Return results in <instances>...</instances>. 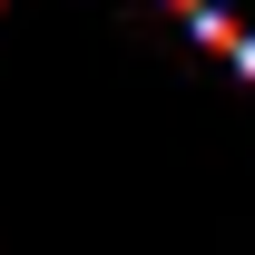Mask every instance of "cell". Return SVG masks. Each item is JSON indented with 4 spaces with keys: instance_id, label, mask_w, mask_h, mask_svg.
Segmentation results:
<instances>
[{
    "instance_id": "1",
    "label": "cell",
    "mask_w": 255,
    "mask_h": 255,
    "mask_svg": "<svg viewBox=\"0 0 255 255\" xmlns=\"http://www.w3.org/2000/svg\"><path fill=\"white\" fill-rule=\"evenodd\" d=\"M187 30L206 39V49H226V59H236V49H246V39H255L246 20H236V10H206V20H187Z\"/></svg>"
},
{
    "instance_id": "2",
    "label": "cell",
    "mask_w": 255,
    "mask_h": 255,
    "mask_svg": "<svg viewBox=\"0 0 255 255\" xmlns=\"http://www.w3.org/2000/svg\"><path fill=\"white\" fill-rule=\"evenodd\" d=\"M167 10H187V20H206V10H216V0H167Z\"/></svg>"
},
{
    "instance_id": "3",
    "label": "cell",
    "mask_w": 255,
    "mask_h": 255,
    "mask_svg": "<svg viewBox=\"0 0 255 255\" xmlns=\"http://www.w3.org/2000/svg\"><path fill=\"white\" fill-rule=\"evenodd\" d=\"M236 69H246V79H255V39H246V49H236Z\"/></svg>"
}]
</instances>
